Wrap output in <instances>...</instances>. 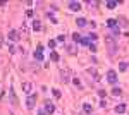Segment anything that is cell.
I'll list each match as a JSON object with an SVG mask.
<instances>
[{
	"instance_id": "cell-1",
	"label": "cell",
	"mask_w": 129,
	"mask_h": 115,
	"mask_svg": "<svg viewBox=\"0 0 129 115\" xmlns=\"http://www.w3.org/2000/svg\"><path fill=\"white\" fill-rule=\"evenodd\" d=\"M59 74H60V81H62V83H69V81H71V79H69L71 70H69V69H60Z\"/></svg>"
},
{
	"instance_id": "cell-2",
	"label": "cell",
	"mask_w": 129,
	"mask_h": 115,
	"mask_svg": "<svg viewBox=\"0 0 129 115\" xmlns=\"http://www.w3.org/2000/svg\"><path fill=\"white\" fill-rule=\"evenodd\" d=\"M105 41H107V46L110 48V55H112V53H114V48L117 50V46H115V43H114V36H112V34H109V36L105 38Z\"/></svg>"
},
{
	"instance_id": "cell-3",
	"label": "cell",
	"mask_w": 129,
	"mask_h": 115,
	"mask_svg": "<svg viewBox=\"0 0 129 115\" xmlns=\"http://www.w3.org/2000/svg\"><path fill=\"white\" fill-rule=\"evenodd\" d=\"M34 59L36 60H43V46L41 45H38V48H36V52H34Z\"/></svg>"
},
{
	"instance_id": "cell-4",
	"label": "cell",
	"mask_w": 129,
	"mask_h": 115,
	"mask_svg": "<svg viewBox=\"0 0 129 115\" xmlns=\"http://www.w3.org/2000/svg\"><path fill=\"white\" fill-rule=\"evenodd\" d=\"M107 79H109L110 84H115V83H117V74L114 72V70H110V72L107 74Z\"/></svg>"
},
{
	"instance_id": "cell-5",
	"label": "cell",
	"mask_w": 129,
	"mask_h": 115,
	"mask_svg": "<svg viewBox=\"0 0 129 115\" xmlns=\"http://www.w3.org/2000/svg\"><path fill=\"white\" fill-rule=\"evenodd\" d=\"M45 112H47L48 115H52V113L55 112V106H53V103H50V101H47V103H45Z\"/></svg>"
},
{
	"instance_id": "cell-6",
	"label": "cell",
	"mask_w": 129,
	"mask_h": 115,
	"mask_svg": "<svg viewBox=\"0 0 129 115\" xmlns=\"http://www.w3.org/2000/svg\"><path fill=\"white\" fill-rule=\"evenodd\" d=\"M69 9L71 10H79L81 9V4L79 2H69Z\"/></svg>"
},
{
	"instance_id": "cell-7",
	"label": "cell",
	"mask_w": 129,
	"mask_h": 115,
	"mask_svg": "<svg viewBox=\"0 0 129 115\" xmlns=\"http://www.w3.org/2000/svg\"><path fill=\"white\" fill-rule=\"evenodd\" d=\"M9 93H10V101H12V105H17V98H16V93H14L12 88L9 89Z\"/></svg>"
},
{
	"instance_id": "cell-8",
	"label": "cell",
	"mask_w": 129,
	"mask_h": 115,
	"mask_svg": "<svg viewBox=\"0 0 129 115\" xmlns=\"http://www.w3.org/2000/svg\"><path fill=\"white\" fill-rule=\"evenodd\" d=\"M34 100H36L34 96H29V98H28V101H26V106H28V108H33V106H34Z\"/></svg>"
},
{
	"instance_id": "cell-9",
	"label": "cell",
	"mask_w": 129,
	"mask_h": 115,
	"mask_svg": "<svg viewBox=\"0 0 129 115\" xmlns=\"http://www.w3.org/2000/svg\"><path fill=\"white\" fill-rule=\"evenodd\" d=\"M23 89H24V93H31L33 84H31V83H24V84H23Z\"/></svg>"
},
{
	"instance_id": "cell-10",
	"label": "cell",
	"mask_w": 129,
	"mask_h": 115,
	"mask_svg": "<svg viewBox=\"0 0 129 115\" xmlns=\"http://www.w3.org/2000/svg\"><path fill=\"white\" fill-rule=\"evenodd\" d=\"M126 108H127V106H126L124 103H120V105L115 106V112H117V113H122V112H126Z\"/></svg>"
},
{
	"instance_id": "cell-11",
	"label": "cell",
	"mask_w": 129,
	"mask_h": 115,
	"mask_svg": "<svg viewBox=\"0 0 129 115\" xmlns=\"http://www.w3.org/2000/svg\"><path fill=\"white\" fill-rule=\"evenodd\" d=\"M88 74H91V76H93V79H95V81H98V79H100V77H98V72H96L95 69H88Z\"/></svg>"
},
{
	"instance_id": "cell-12",
	"label": "cell",
	"mask_w": 129,
	"mask_h": 115,
	"mask_svg": "<svg viewBox=\"0 0 129 115\" xmlns=\"http://www.w3.org/2000/svg\"><path fill=\"white\" fill-rule=\"evenodd\" d=\"M19 38V34H17V31H10L9 33V40H12V41H16Z\"/></svg>"
},
{
	"instance_id": "cell-13",
	"label": "cell",
	"mask_w": 129,
	"mask_h": 115,
	"mask_svg": "<svg viewBox=\"0 0 129 115\" xmlns=\"http://www.w3.org/2000/svg\"><path fill=\"white\" fill-rule=\"evenodd\" d=\"M117 7V2H114V0H109L107 2V9H115Z\"/></svg>"
},
{
	"instance_id": "cell-14",
	"label": "cell",
	"mask_w": 129,
	"mask_h": 115,
	"mask_svg": "<svg viewBox=\"0 0 129 115\" xmlns=\"http://www.w3.org/2000/svg\"><path fill=\"white\" fill-rule=\"evenodd\" d=\"M33 29H34V31H40V29H41L40 21H33Z\"/></svg>"
},
{
	"instance_id": "cell-15",
	"label": "cell",
	"mask_w": 129,
	"mask_h": 115,
	"mask_svg": "<svg viewBox=\"0 0 129 115\" xmlns=\"http://www.w3.org/2000/svg\"><path fill=\"white\" fill-rule=\"evenodd\" d=\"M107 24H109V28H115L117 26V21L115 19H107Z\"/></svg>"
},
{
	"instance_id": "cell-16",
	"label": "cell",
	"mask_w": 129,
	"mask_h": 115,
	"mask_svg": "<svg viewBox=\"0 0 129 115\" xmlns=\"http://www.w3.org/2000/svg\"><path fill=\"white\" fill-rule=\"evenodd\" d=\"M76 23H77V26H79V28H84V26H86V19H83V17H79V19H77V21H76Z\"/></svg>"
},
{
	"instance_id": "cell-17",
	"label": "cell",
	"mask_w": 129,
	"mask_h": 115,
	"mask_svg": "<svg viewBox=\"0 0 129 115\" xmlns=\"http://www.w3.org/2000/svg\"><path fill=\"white\" fill-rule=\"evenodd\" d=\"M119 34H120V31H119V28H117V26H115V28H112V36L115 38V36H119Z\"/></svg>"
},
{
	"instance_id": "cell-18",
	"label": "cell",
	"mask_w": 129,
	"mask_h": 115,
	"mask_svg": "<svg viewBox=\"0 0 129 115\" xmlns=\"http://www.w3.org/2000/svg\"><path fill=\"white\" fill-rule=\"evenodd\" d=\"M50 59H52L53 62H59V53H57V52H52V55H50Z\"/></svg>"
},
{
	"instance_id": "cell-19",
	"label": "cell",
	"mask_w": 129,
	"mask_h": 115,
	"mask_svg": "<svg viewBox=\"0 0 129 115\" xmlns=\"http://www.w3.org/2000/svg\"><path fill=\"white\" fill-rule=\"evenodd\" d=\"M110 93H112V95H114V96H119V95H120V93H122V91H120L119 88H114V89H112Z\"/></svg>"
},
{
	"instance_id": "cell-20",
	"label": "cell",
	"mask_w": 129,
	"mask_h": 115,
	"mask_svg": "<svg viewBox=\"0 0 129 115\" xmlns=\"http://www.w3.org/2000/svg\"><path fill=\"white\" fill-rule=\"evenodd\" d=\"M83 108H84V112H86V113H91V105L84 103V105H83Z\"/></svg>"
},
{
	"instance_id": "cell-21",
	"label": "cell",
	"mask_w": 129,
	"mask_h": 115,
	"mask_svg": "<svg viewBox=\"0 0 129 115\" xmlns=\"http://www.w3.org/2000/svg\"><path fill=\"white\" fill-rule=\"evenodd\" d=\"M81 45H84V46H90V38H81Z\"/></svg>"
},
{
	"instance_id": "cell-22",
	"label": "cell",
	"mask_w": 129,
	"mask_h": 115,
	"mask_svg": "<svg viewBox=\"0 0 129 115\" xmlns=\"http://www.w3.org/2000/svg\"><path fill=\"white\" fill-rule=\"evenodd\" d=\"M88 48H90V52H93V53H95L96 50H98V48H96V45H95V43H90V46H88Z\"/></svg>"
},
{
	"instance_id": "cell-23",
	"label": "cell",
	"mask_w": 129,
	"mask_h": 115,
	"mask_svg": "<svg viewBox=\"0 0 129 115\" xmlns=\"http://www.w3.org/2000/svg\"><path fill=\"white\" fill-rule=\"evenodd\" d=\"M119 69H120V70L124 72V70L127 69V64H126V62H120V64H119Z\"/></svg>"
},
{
	"instance_id": "cell-24",
	"label": "cell",
	"mask_w": 129,
	"mask_h": 115,
	"mask_svg": "<svg viewBox=\"0 0 129 115\" xmlns=\"http://www.w3.org/2000/svg\"><path fill=\"white\" fill-rule=\"evenodd\" d=\"M72 40H74V41H79V43H81V36H79V33H74V34H72Z\"/></svg>"
},
{
	"instance_id": "cell-25",
	"label": "cell",
	"mask_w": 129,
	"mask_h": 115,
	"mask_svg": "<svg viewBox=\"0 0 129 115\" xmlns=\"http://www.w3.org/2000/svg\"><path fill=\"white\" fill-rule=\"evenodd\" d=\"M7 48H9V52H10V53H16V52H17V50H16V46H14V45H9Z\"/></svg>"
},
{
	"instance_id": "cell-26",
	"label": "cell",
	"mask_w": 129,
	"mask_h": 115,
	"mask_svg": "<svg viewBox=\"0 0 129 115\" xmlns=\"http://www.w3.org/2000/svg\"><path fill=\"white\" fill-rule=\"evenodd\" d=\"M52 93H53L55 98H60V91H59V89H52Z\"/></svg>"
},
{
	"instance_id": "cell-27",
	"label": "cell",
	"mask_w": 129,
	"mask_h": 115,
	"mask_svg": "<svg viewBox=\"0 0 129 115\" xmlns=\"http://www.w3.org/2000/svg\"><path fill=\"white\" fill-rule=\"evenodd\" d=\"M96 38H98L96 33H90V40H96Z\"/></svg>"
},
{
	"instance_id": "cell-28",
	"label": "cell",
	"mask_w": 129,
	"mask_h": 115,
	"mask_svg": "<svg viewBox=\"0 0 129 115\" xmlns=\"http://www.w3.org/2000/svg\"><path fill=\"white\" fill-rule=\"evenodd\" d=\"M48 46H50V48H53V46H55V41H53V40H50V41H48Z\"/></svg>"
},
{
	"instance_id": "cell-29",
	"label": "cell",
	"mask_w": 129,
	"mask_h": 115,
	"mask_svg": "<svg viewBox=\"0 0 129 115\" xmlns=\"http://www.w3.org/2000/svg\"><path fill=\"white\" fill-rule=\"evenodd\" d=\"M57 41L62 43V41H64V34H59V36H57Z\"/></svg>"
},
{
	"instance_id": "cell-30",
	"label": "cell",
	"mask_w": 129,
	"mask_h": 115,
	"mask_svg": "<svg viewBox=\"0 0 129 115\" xmlns=\"http://www.w3.org/2000/svg\"><path fill=\"white\" fill-rule=\"evenodd\" d=\"M98 95H100V98H103V96H105V91H103V89H100V91H98Z\"/></svg>"
},
{
	"instance_id": "cell-31",
	"label": "cell",
	"mask_w": 129,
	"mask_h": 115,
	"mask_svg": "<svg viewBox=\"0 0 129 115\" xmlns=\"http://www.w3.org/2000/svg\"><path fill=\"white\" fill-rule=\"evenodd\" d=\"M26 16H28V17H33V10L29 9V10H28V12H26Z\"/></svg>"
},
{
	"instance_id": "cell-32",
	"label": "cell",
	"mask_w": 129,
	"mask_h": 115,
	"mask_svg": "<svg viewBox=\"0 0 129 115\" xmlns=\"http://www.w3.org/2000/svg\"><path fill=\"white\" fill-rule=\"evenodd\" d=\"M72 83H74L76 86H79V79H77V77H74V79H72Z\"/></svg>"
},
{
	"instance_id": "cell-33",
	"label": "cell",
	"mask_w": 129,
	"mask_h": 115,
	"mask_svg": "<svg viewBox=\"0 0 129 115\" xmlns=\"http://www.w3.org/2000/svg\"><path fill=\"white\" fill-rule=\"evenodd\" d=\"M2 43H4V38H2V34H0V46H2Z\"/></svg>"
}]
</instances>
